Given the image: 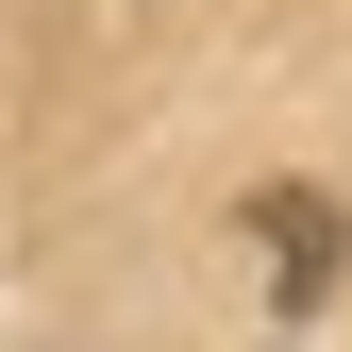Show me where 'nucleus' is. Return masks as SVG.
I'll return each instance as SVG.
<instances>
[{
	"label": "nucleus",
	"instance_id": "1",
	"mask_svg": "<svg viewBox=\"0 0 352 352\" xmlns=\"http://www.w3.org/2000/svg\"><path fill=\"white\" fill-rule=\"evenodd\" d=\"M252 252L285 269V302H319V285H336V201H302V185H269V201H252Z\"/></svg>",
	"mask_w": 352,
	"mask_h": 352
}]
</instances>
